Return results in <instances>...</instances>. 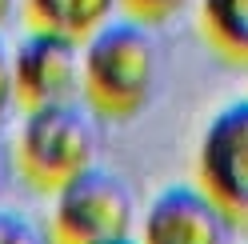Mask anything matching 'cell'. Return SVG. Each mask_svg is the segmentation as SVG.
<instances>
[{"label": "cell", "mask_w": 248, "mask_h": 244, "mask_svg": "<svg viewBox=\"0 0 248 244\" xmlns=\"http://www.w3.org/2000/svg\"><path fill=\"white\" fill-rule=\"evenodd\" d=\"M156 80V48L140 20H108L84 36L80 88L100 116H136L152 96Z\"/></svg>", "instance_id": "obj_1"}, {"label": "cell", "mask_w": 248, "mask_h": 244, "mask_svg": "<svg viewBox=\"0 0 248 244\" xmlns=\"http://www.w3.org/2000/svg\"><path fill=\"white\" fill-rule=\"evenodd\" d=\"M92 160H96V128L84 108H76L72 100L28 108L16 132V164L32 188L56 192Z\"/></svg>", "instance_id": "obj_2"}, {"label": "cell", "mask_w": 248, "mask_h": 244, "mask_svg": "<svg viewBox=\"0 0 248 244\" xmlns=\"http://www.w3.org/2000/svg\"><path fill=\"white\" fill-rule=\"evenodd\" d=\"M52 200V240L56 244H108L132 236L136 200L124 180L92 160L72 180H64Z\"/></svg>", "instance_id": "obj_3"}, {"label": "cell", "mask_w": 248, "mask_h": 244, "mask_svg": "<svg viewBox=\"0 0 248 244\" xmlns=\"http://www.w3.org/2000/svg\"><path fill=\"white\" fill-rule=\"evenodd\" d=\"M196 184L232 224H248V100L220 108L204 128L196 148Z\"/></svg>", "instance_id": "obj_4"}, {"label": "cell", "mask_w": 248, "mask_h": 244, "mask_svg": "<svg viewBox=\"0 0 248 244\" xmlns=\"http://www.w3.org/2000/svg\"><path fill=\"white\" fill-rule=\"evenodd\" d=\"M80 60L84 40L52 28H28V36L12 48V80L24 108L72 100L80 92Z\"/></svg>", "instance_id": "obj_5"}, {"label": "cell", "mask_w": 248, "mask_h": 244, "mask_svg": "<svg viewBox=\"0 0 248 244\" xmlns=\"http://www.w3.org/2000/svg\"><path fill=\"white\" fill-rule=\"evenodd\" d=\"M140 244H228L232 216L200 184H168L140 216Z\"/></svg>", "instance_id": "obj_6"}, {"label": "cell", "mask_w": 248, "mask_h": 244, "mask_svg": "<svg viewBox=\"0 0 248 244\" xmlns=\"http://www.w3.org/2000/svg\"><path fill=\"white\" fill-rule=\"evenodd\" d=\"M120 0H24L28 24L32 28H52V32H68L76 40L92 36L100 24L112 20V8Z\"/></svg>", "instance_id": "obj_7"}, {"label": "cell", "mask_w": 248, "mask_h": 244, "mask_svg": "<svg viewBox=\"0 0 248 244\" xmlns=\"http://www.w3.org/2000/svg\"><path fill=\"white\" fill-rule=\"evenodd\" d=\"M200 28L220 56L248 64V0H200Z\"/></svg>", "instance_id": "obj_8"}, {"label": "cell", "mask_w": 248, "mask_h": 244, "mask_svg": "<svg viewBox=\"0 0 248 244\" xmlns=\"http://www.w3.org/2000/svg\"><path fill=\"white\" fill-rule=\"evenodd\" d=\"M0 244H48L44 228L16 208H0Z\"/></svg>", "instance_id": "obj_9"}, {"label": "cell", "mask_w": 248, "mask_h": 244, "mask_svg": "<svg viewBox=\"0 0 248 244\" xmlns=\"http://www.w3.org/2000/svg\"><path fill=\"white\" fill-rule=\"evenodd\" d=\"M124 12L140 24H156V20H168L184 8V0H120Z\"/></svg>", "instance_id": "obj_10"}, {"label": "cell", "mask_w": 248, "mask_h": 244, "mask_svg": "<svg viewBox=\"0 0 248 244\" xmlns=\"http://www.w3.org/2000/svg\"><path fill=\"white\" fill-rule=\"evenodd\" d=\"M12 100H16V80H12V48H8L4 32H0V120L8 116Z\"/></svg>", "instance_id": "obj_11"}, {"label": "cell", "mask_w": 248, "mask_h": 244, "mask_svg": "<svg viewBox=\"0 0 248 244\" xmlns=\"http://www.w3.org/2000/svg\"><path fill=\"white\" fill-rule=\"evenodd\" d=\"M12 12H16V0H0V28L12 20Z\"/></svg>", "instance_id": "obj_12"}, {"label": "cell", "mask_w": 248, "mask_h": 244, "mask_svg": "<svg viewBox=\"0 0 248 244\" xmlns=\"http://www.w3.org/2000/svg\"><path fill=\"white\" fill-rule=\"evenodd\" d=\"M108 244H140L136 236H120V240H108Z\"/></svg>", "instance_id": "obj_13"}, {"label": "cell", "mask_w": 248, "mask_h": 244, "mask_svg": "<svg viewBox=\"0 0 248 244\" xmlns=\"http://www.w3.org/2000/svg\"><path fill=\"white\" fill-rule=\"evenodd\" d=\"M0 184H4V148H0Z\"/></svg>", "instance_id": "obj_14"}]
</instances>
